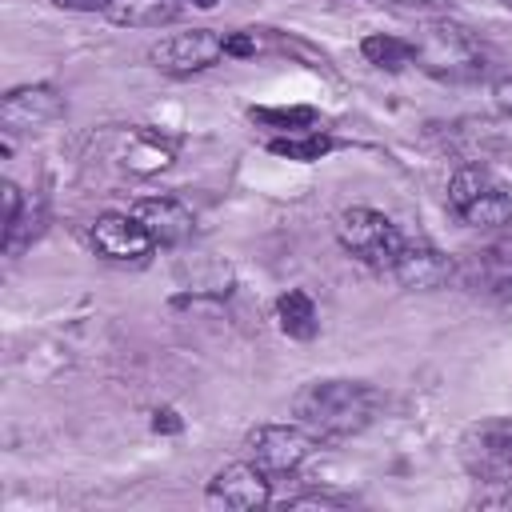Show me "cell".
Returning <instances> with one entry per match:
<instances>
[{"mask_svg": "<svg viewBox=\"0 0 512 512\" xmlns=\"http://www.w3.org/2000/svg\"><path fill=\"white\" fill-rule=\"evenodd\" d=\"M272 156H284V160H300V164H312V160H324L332 148H340V140L324 128H312V132H292V136H272L264 144Z\"/></svg>", "mask_w": 512, "mask_h": 512, "instance_id": "e0dca14e", "label": "cell"}, {"mask_svg": "<svg viewBox=\"0 0 512 512\" xmlns=\"http://www.w3.org/2000/svg\"><path fill=\"white\" fill-rule=\"evenodd\" d=\"M336 240H340V248H344L352 260H360L364 268L392 272L400 248L408 244V232H404L392 216H384V212H376V208H368V204H356V208H344V212L336 216Z\"/></svg>", "mask_w": 512, "mask_h": 512, "instance_id": "277c9868", "label": "cell"}, {"mask_svg": "<svg viewBox=\"0 0 512 512\" xmlns=\"http://www.w3.org/2000/svg\"><path fill=\"white\" fill-rule=\"evenodd\" d=\"M500 4H504V8H508V12H512V0H500Z\"/></svg>", "mask_w": 512, "mask_h": 512, "instance_id": "4316f807", "label": "cell"}, {"mask_svg": "<svg viewBox=\"0 0 512 512\" xmlns=\"http://www.w3.org/2000/svg\"><path fill=\"white\" fill-rule=\"evenodd\" d=\"M268 500H272V476L260 472L248 456L224 464L204 488V504L216 512H252L264 508Z\"/></svg>", "mask_w": 512, "mask_h": 512, "instance_id": "9c48e42d", "label": "cell"}, {"mask_svg": "<svg viewBox=\"0 0 512 512\" xmlns=\"http://www.w3.org/2000/svg\"><path fill=\"white\" fill-rule=\"evenodd\" d=\"M468 504L472 508H512V484H480V492Z\"/></svg>", "mask_w": 512, "mask_h": 512, "instance_id": "ffe728a7", "label": "cell"}, {"mask_svg": "<svg viewBox=\"0 0 512 512\" xmlns=\"http://www.w3.org/2000/svg\"><path fill=\"white\" fill-rule=\"evenodd\" d=\"M392 4H408V8H440L448 0H392Z\"/></svg>", "mask_w": 512, "mask_h": 512, "instance_id": "d4e9b609", "label": "cell"}, {"mask_svg": "<svg viewBox=\"0 0 512 512\" xmlns=\"http://www.w3.org/2000/svg\"><path fill=\"white\" fill-rule=\"evenodd\" d=\"M464 280L480 292H512V236L476 252L464 268Z\"/></svg>", "mask_w": 512, "mask_h": 512, "instance_id": "5bb4252c", "label": "cell"}, {"mask_svg": "<svg viewBox=\"0 0 512 512\" xmlns=\"http://www.w3.org/2000/svg\"><path fill=\"white\" fill-rule=\"evenodd\" d=\"M52 4L64 12H104L108 8V0H52Z\"/></svg>", "mask_w": 512, "mask_h": 512, "instance_id": "cb8c5ba5", "label": "cell"}, {"mask_svg": "<svg viewBox=\"0 0 512 512\" xmlns=\"http://www.w3.org/2000/svg\"><path fill=\"white\" fill-rule=\"evenodd\" d=\"M400 288H412V292H432V288H444L452 276H456V264L448 252H440L432 240H420V236H408V244L400 248L392 272H388Z\"/></svg>", "mask_w": 512, "mask_h": 512, "instance_id": "8fae6325", "label": "cell"}, {"mask_svg": "<svg viewBox=\"0 0 512 512\" xmlns=\"http://www.w3.org/2000/svg\"><path fill=\"white\" fill-rule=\"evenodd\" d=\"M492 100H496V108L512 120V76H504V80L492 84Z\"/></svg>", "mask_w": 512, "mask_h": 512, "instance_id": "603a6c76", "label": "cell"}, {"mask_svg": "<svg viewBox=\"0 0 512 512\" xmlns=\"http://www.w3.org/2000/svg\"><path fill=\"white\" fill-rule=\"evenodd\" d=\"M188 4H192V8H204V12H208V8H216L220 0H188Z\"/></svg>", "mask_w": 512, "mask_h": 512, "instance_id": "484cf974", "label": "cell"}, {"mask_svg": "<svg viewBox=\"0 0 512 512\" xmlns=\"http://www.w3.org/2000/svg\"><path fill=\"white\" fill-rule=\"evenodd\" d=\"M412 68L440 84H476L488 72L484 44L456 20H424L412 36Z\"/></svg>", "mask_w": 512, "mask_h": 512, "instance_id": "7a4b0ae2", "label": "cell"}, {"mask_svg": "<svg viewBox=\"0 0 512 512\" xmlns=\"http://www.w3.org/2000/svg\"><path fill=\"white\" fill-rule=\"evenodd\" d=\"M456 460L476 484H512V416H480L456 440Z\"/></svg>", "mask_w": 512, "mask_h": 512, "instance_id": "5b68a950", "label": "cell"}, {"mask_svg": "<svg viewBox=\"0 0 512 512\" xmlns=\"http://www.w3.org/2000/svg\"><path fill=\"white\" fill-rule=\"evenodd\" d=\"M380 404H384V396L368 380L320 376V380H308V384L296 388L292 420L304 424L320 444H336V440L360 436L376 420Z\"/></svg>", "mask_w": 512, "mask_h": 512, "instance_id": "6da1fadb", "label": "cell"}, {"mask_svg": "<svg viewBox=\"0 0 512 512\" xmlns=\"http://www.w3.org/2000/svg\"><path fill=\"white\" fill-rule=\"evenodd\" d=\"M88 244L108 264H144L156 252L152 232L132 212H100L88 228Z\"/></svg>", "mask_w": 512, "mask_h": 512, "instance_id": "ba28073f", "label": "cell"}, {"mask_svg": "<svg viewBox=\"0 0 512 512\" xmlns=\"http://www.w3.org/2000/svg\"><path fill=\"white\" fill-rule=\"evenodd\" d=\"M448 212L468 228H504L512 224V180L492 164L468 160L448 176Z\"/></svg>", "mask_w": 512, "mask_h": 512, "instance_id": "3957f363", "label": "cell"}, {"mask_svg": "<svg viewBox=\"0 0 512 512\" xmlns=\"http://www.w3.org/2000/svg\"><path fill=\"white\" fill-rule=\"evenodd\" d=\"M104 16L120 28H164L180 16V0H108Z\"/></svg>", "mask_w": 512, "mask_h": 512, "instance_id": "2e32d148", "label": "cell"}, {"mask_svg": "<svg viewBox=\"0 0 512 512\" xmlns=\"http://www.w3.org/2000/svg\"><path fill=\"white\" fill-rule=\"evenodd\" d=\"M348 496H328V492H304V496H288L284 508H348Z\"/></svg>", "mask_w": 512, "mask_h": 512, "instance_id": "44dd1931", "label": "cell"}, {"mask_svg": "<svg viewBox=\"0 0 512 512\" xmlns=\"http://www.w3.org/2000/svg\"><path fill=\"white\" fill-rule=\"evenodd\" d=\"M112 160L132 176H156L176 160V140L156 132V128H144V124L124 128V132H116Z\"/></svg>", "mask_w": 512, "mask_h": 512, "instance_id": "7c38bea8", "label": "cell"}, {"mask_svg": "<svg viewBox=\"0 0 512 512\" xmlns=\"http://www.w3.org/2000/svg\"><path fill=\"white\" fill-rule=\"evenodd\" d=\"M276 312V328L288 336V340H312L320 332V312H316V300L304 292V288H284L272 304Z\"/></svg>", "mask_w": 512, "mask_h": 512, "instance_id": "9a60e30c", "label": "cell"}, {"mask_svg": "<svg viewBox=\"0 0 512 512\" xmlns=\"http://www.w3.org/2000/svg\"><path fill=\"white\" fill-rule=\"evenodd\" d=\"M360 56L380 68V72H404L412 68V44L408 36H392V32H372L360 40Z\"/></svg>", "mask_w": 512, "mask_h": 512, "instance_id": "ac0fdd59", "label": "cell"}, {"mask_svg": "<svg viewBox=\"0 0 512 512\" xmlns=\"http://www.w3.org/2000/svg\"><path fill=\"white\" fill-rule=\"evenodd\" d=\"M64 112H68V104L52 84H20V88H8L0 100V124L12 136L48 128V124L64 120Z\"/></svg>", "mask_w": 512, "mask_h": 512, "instance_id": "30bf717a", "label": "cell"}, {"mask_svg": "<svg viewBox=\"0 0 512 512\" xmlns=\"http://www.w3.org/2000/svg\"><path fill=\"white\" fill-rule=\"evenodd\" d=\"M180 428H184V420H180L176 408H156V412H152V432H172V436H176Z\"/></svg>", "mask_w": 512, "mask_h": 512, "instance_id": "7402d4cb", "label": "cell"}, {"mask_svg": "<svg viewBox=\"0 0 512 512\" xmlns=\"http://www.w3.org/2000/svg\"><path fill=\"white\" fill-rule=\"evenodd\" d=\"M316 444L320 440L304 424H296V420L292 424H256L244 436V456L260 472H268L272 480H288V476H296L312 460Z\"/></svg>", "mask_w": 512, "mask_h": 512, "instance_id": "8992f818", "label": "cell"}, {"mask_svg": "<svg viewBox=\"0 0 512 512\" xmlns=\"http://www.w3.org/2000/svg\"><path fill=\"white\" fill-rule=\"evenodd\" d=\"M148 60H152L156 72H164L172 80H188V76L208 72L220 60H228L224 56V32H216V28H188V32L160 36L148 48Z\"/></svg>", "mask_w": 512, "mask_h": 512, "instance_id": "52a82bcc", "label": "cell"}, {"mask_svg": "<svg viewBox=\"0 0 512 512\" xmlns=\"http://www.w3.org/2000/svg\"><path fill=\"white\" fill-rule=\"evenodd\" d=\"M248 120L276 132V136H292V132H312L320 128V112L312 104H292V108H248Z\"/></svg>", "mask_w": 512, "mask_h": 512, "instance_id": "d6986e66", "label": "cell"}, {"mask_svg": "<svg viewBox=\"0 0 512 512\" xmlns=\"http://www.w3.org/2000/svg\"><path fill=\"white\" fill-rule=\"evenodd\" d=\"M128 212L152 232L156 248H176V244H184V240L192 236V228H196V216H192V208H188L180 196H144V200H136Z\"/></svg>", "mask_w": 512, "mask_h": 512, "instance_id": "4fadbf2b", "label": "cell"}]
</instances>
